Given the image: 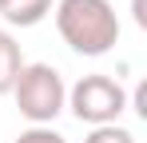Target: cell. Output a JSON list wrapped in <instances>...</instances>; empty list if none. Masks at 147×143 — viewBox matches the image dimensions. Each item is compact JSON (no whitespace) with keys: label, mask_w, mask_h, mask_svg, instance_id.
I'll list each match as a JSON object with an SVG mask.
<instances>
[{"label":"cell","mask_w":147,"mask_h":143,"mask_svg":"<svg viewBox=\"0 0 147 143\" xmlns=\"http://www.w3.org/2000/svg\"><path fill=\"white\" fill-rule=\"evenodd\" d=\"M56 28L80 56H107L119 40V16L107 0H56Z\"/></svg>","instance_id":"1"},{"label":"cell","mask_w":147,"mask_h":143,"mask_svg":"<svg viewBox=\"0 0 147 143\" xmlns=\"http://www.w3.org/2000/svg\"><path fill=\"white\" fill-rule=\"evenodd\" d=\"M12 95H16L20 115L32 127H48L68 103V88H64L60 72L52 64H24L16 84H12Z\"/></svg>","instance_id":"2"},{"label":"cell","mask_w":147,"mask_h":143,"mask_svg":"<svg viewBox=\"0 0 147 143\" xmlns=\"http://www.w3.org/2000/svg\"><path fill=\"white\" fill-rule=\"evenodd\" d=\"M68 107L80 123H92V127H103V123H115L127 107V92L119 88V80L111 76H84L68 92Z\"/></svg>","instance_id":"3"},{"label":"cell","mask_w":147,"mask_h":143,"mask_svg":"<svg viewBox=\"0 0 147 143\" xmlns=\"http://www.w3.org/2000/svg\"><path fill=\"white\" fill-rule=\"evenodd\" d=\"M56 0H4L0 4V16L12 24V28H36L52 12Z\"/></svg>","instance_id":"4"},{"label":"cell","mask_w":147,"mask_h":143,"mask_svg":"<svg viewBox=\"0 0 147 143\" xmlns=\"http://www.w3.org/2000/svg\"><path fill=\"white\" fill-rule=\"evenodd\" d=\"M20 68H24L20 44H16L8 32H0V95H8V92H12V84H16Z\"/></svg>","instance_id":"5"},{"label":"cell","mask_w":147,"mask_h":143,"mask_svg":"<svg viewBox=\"0 0 147 143\" xmlns=\"http://www.w3.org/2000/svg\"><path fill=\"white\" fill-rule=\"evenodd\" d=\"M84 143H135V135L119 123H103V127H92V135Z\"/></svg>","instance_id":"6"},{"label":"cell","mask_w":147,"mask_h":143,"mask_svg":"<svg viewBox=\"0 0 147 143\" xmlns=\"http://www.w3.org/2000/svg\"><path fill=\"white\" fill-rule=\"evenodd\" d=\"M16 143H68L60 131H52V127H28L16 135Z\"/></svg>","instance_id":"7"},{"label":"cell","mask_w":147,"mask_h":143,"mask_svg":"<svg viewBox=\"0 0 147 143\" xmlns=\"http://www.w3.org/2000/svg\"><path fill=\"white\" fill-rule=\"evenodd\" d=\"M131 12H135V24L147 28V0H135V4H131Z\"/></svg>","instance_id":"8"},{"label":"cell","mask_w":147,"mask_h":143,"mask_svg":"<svg viewBox=\"0 0 147 143\" xmlns=\"http://www.w3.org/2000/svg\"><path fill=\"white\" fill-rule=\"evenodd\" d=\"M0 4H4V0H0Z\"/></svg>","instance_id":"9"}]
</instances>
